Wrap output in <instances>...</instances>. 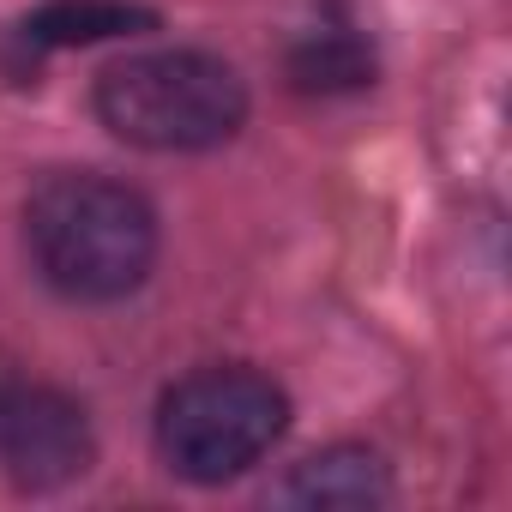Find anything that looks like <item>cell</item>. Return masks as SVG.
<instances>
[{"mask_svg":"<svg viewBox=\"0 0 512 512\" xmlns=\"http://www.w3.org/2000/svg\"><path fill=\"white\" fill-rule=\"evenodd\" d=\"M97 458L85 410L43 380H0V476L13 488L49 494L85 476Z\"/></svg>","mask_w":512,"mask_h":512,"instance_id":"277c9868","label":"cell"},{"mask_svg":"<svg viewBox=\"0 0 512 512\" xmlns=\"http://www.w3.org/2000/svg\"><path fill=\"white\" fill-rule=\"evenodd\" d=\"M290 428V398L260 368H199L157 404V452L187 482H229L253 470Z\"/></svg>","mask_w":512,"mask_h":512,"instance_id":"3957f363","label":"cell"},{"mask_svg":"<svg viewBox=\"0 0 512 512\" xmlns=\"http://www.w3.org/2000/svg\"><path fill=\"white\" fill-rule=\"evenodd\" d=\"M157 31L151 7H127V0H49L37 7L19 37L31 49H79V43H109V37H145Z\"/></svg>","mask_w":512,"mask_h":512,"instance_id":"8992f818","label":"cell"},{"mask_svg":"<svg viewBox=\"0 0 512 512\" xmlns=\"http://www.w3.org/2000/svg\"><path fill=\"white\" fill-rule=\"evenodd\" d=\"M97 121L139 151H211L241 133L247 85L205 49H151L97 79Z\"/></svg>","mask_w":512,"mask_h":512,"instance_id":"7a4b0ae2","label":"cell"},{"mask_svg":"<svg viewBox=\"0 0 512 512\" xmlns=\"http://www.w3.org/2000/svg\"><path fill=\"white\" fill-rule=\"evenodd\" d=\"M25 241L67 302H121L157 266V211L127 181L61 169L31 187Z\"/></svg>","mask_w":512,"mask_h":512,"instance_id":"6da1fadb","label":"cell"},{"mask_svg":"<svg viewBox=\"0 0 512 512\" xmlns=\"http://www.w3.org/2000/svg\"><path fill=\"white\" fill-rule=\"evenodd\" d=\"M368 73H374V61H368L350 37H314L308 49H296V85H302V91L362 85Z\"/></svg>","mask_w":512,"mask_h":512,"instance_id":"52a82bcc","label":"cell"},{"mask_svg":"<svg viewBox=\"0 0 512 512\" xmlns=\"http://www.w3.org/2000/svg\"><path fill=\"white\" fill-rule=\"evenodd\" d=\"M386 494H392V476L368 446H326L272 488L278 506H380Z\"/></svg>","mask_w":512,"mask_h":512,"instance_id":"5b68a950","label":"cell"}]
</instances>
